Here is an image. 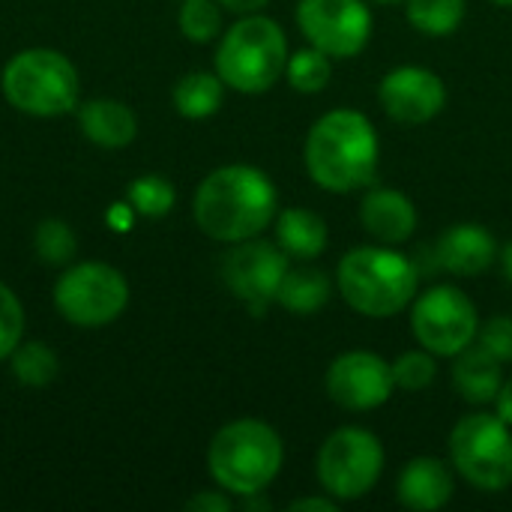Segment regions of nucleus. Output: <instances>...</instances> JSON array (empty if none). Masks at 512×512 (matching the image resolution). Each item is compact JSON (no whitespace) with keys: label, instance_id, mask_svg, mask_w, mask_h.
Returning a JSON list of instances; mask_svg holds the SVG:
<instances>
[{"label":"nucleus","instance_id":"c756f323","mask_svg":"<svg viewBox=\"0 0 512 512\" xmlns=\"http://www.w3.org/2000/svg\"><path fill=\"white\" fill-rule=\"evenodd\" d=\"M24 339V306L15 297L9 285L0 282V360H9V354Z\"/></svg>","mask_w":512,"mask_h":512},{"label":"nucleus","instance_id":"f257e3e1","mask_svg":"<svg viewBox=\"0 0 512 512\" xmlns=\"http://www.w3.org/2000/svg\"><path fill=\"white\" fill-rule=\"evenodd\" d=\"M279 213L273 180L255 165H222L210 171L192 198V216L201 234L216 243H243L261 237Z\"/></svg>","mask_w":512,"mask_h":512},{"label":"nucleus","instance_id":"a878e982","mask_svg":"<svg viewBox=\"0 0 512 512\" xmlns=\"http://www.w3.org/2000/svg\"><path fill=\"white\" fill-rule=\"evenodd\" d=\"M126 204L132 213L144 216V219H159L165 213L174 210L177 204V189L168 177L162 174H144L135 177L126 189Z\"/></svg>","mask_w":512,"mask_h":512},{"label":"nucleus","instance_id":"7c9ffc66","mask_svg":"<svg viewBox=\"0 0 512 512\" xmlns=\"http://www.w3.org/2000/svg\"><path fill=\"white\" fill-rule=\"evenodd\" d=\"M477 345L486 348L492 357H498L501 363L512 360V318L510 315H495L486 324H480L477 330Z\"/></svg>","mask_w":512,"mask_h":512},{"label":"nucleus","instance_id":"423d86ee","mask_svg":"<svg viewBox=\"0 0 512 512\" xmlns=\"http://www.w3.org/2000/svg\"><path fill=\"white\" fill-rule=\"evenodd\" d=\"M6 102L30 117H60L78 105V69L63 51L24 48L12 54L0 75Z\"/></svg>","mask_w":512,"mask_h":512},{"label":"nucleus","instance_id":"72a5a7b5","mask_svg":"<svg viewBox=\"0 0 512 512\" xmlns=\"http://www.w3.org/2000/svg\"><path fill=\"white\" fill-rule=\"evenodd\" d=\"M495 414L512 426V378H504V384H501V390H498V396H495Z\"/></svg>","mask_w":512,"mask_h":512},{"label":"nucleus","instance_id":"6ab92c4d","mask_svg":"<svg viewBox=\"0 0 512 512\" xmlns=\"http://www.w3.org/2000/svg\"><path fill=\"white\" fill-rule=\"evenodd\" d=\"M450 375H453L456 393L468 405H489V402H495V396L504 384V363L474 342L462 354L453 357Z\"/></svg>","mask_w":512,"mask_h":512},{"label":"nucleus","instance_id":"dca6fc26","mask_svg":"<svg viewBox=\"0 0 512 512\" xmlns=\"http://www.w3.org/2000/svg\"><path fill=\"white\" fill-rule=\"evenodd\" d=\"M357 216L363 231L384 246L408 243L417 231V207L399 189H369L360 198Z\"/></svg>","mask_w":512,"mask_h":512},{"label":"nucleus","instance_id":"9d476101","mask_svg":"<svg viewBox=\"0 0 512 512\" xmlns=\"http://www.w3.org/2000/svg\"><path fill=\"white\" fill-rule=\"evenodd\" d=\"M480 315L474 300L456 285H435L411 303V333L435 357H456L477 342Z\"/></svg>","mask_w":512,"mask_h":512},{"label":"nucleus","instance_id":"2eb2a0df","mask_svg":"<svg viewBox=\"0 0 512 512\" xmlns=\"http://www.w3.org/2000/svg\"><path fill=\"white\" fill-rule=\"evenodd\" d=\"M498 252V240L489 234V228L477 222H456L435 243L438 267H444L456 279H474L486 273L495 264Z\"/></svg>","mask_w":512,"mask_h":512},{"label":"nucleus","instance_id":"b1692460","mask_svg":"<svg viewBox=\"0 0 512 512\" xmlns=\"http://www.w3.org/2000/svg\"><path fill=\"white\" fill-rule=\"evenodd\" d=\"M9 366H12V378L33 390L51 384L60 372V360H57L54 348L45 342H21L9 354Z\"/></svg>","mask_w":512,"mask_h":512},{"label":"nucleus","instance_id":"5701e85b","mask_svg":"<svg viewBox=\"0 0 512 512\" xmlns=\"http://www.w3.org/2000/svg\"><path fill=\"white\" fill-rule=\"evenodd\" d=\"M468 15V0H405L408 24L423 36H453Z\"/></svg>","mask_w":512,"mask_h":512},{"label":"nucleus","instance_id":"4be33fe9","mask_svg":"<svg viewBox=\"0 0 512 512\" xmlns=\"http://www.w3.org/2000/svg\"><path fill=\"white\" fill-rule=\"evenodd\" d=\"M174 108L186 120H207L222 108L225 81L216 72H186L174 84Z\"/></svg>","mask_w":512,"mask_h":512},{"label":"nucleus","instance_id":"4468645a","mask_svg":"<svg viewBox=\"0 0 512 512\" xmlns=\"http://www.w3.org/2000/svg\"><path fill=\"white\" fill-rule=\"evenodd\" d=\"M384 114L402 126H423L447 105V84L426 66H396L378 84Z\"/></svg>","mask_w":512,"mask_h":512},{"label":"nucleus","instance_id":"bb28decb","mask_svg":"<svg viewBox=\"0 0 512 512\" xmlns=\"http://www.w3.org/2000/svg\"><path fill=\"white\" fill-rule=\"evenodd\" d=\"M33 249L42 264L66 267L78 252V240H75V231L63 219H42L33 234Z\"/></svg>","mask_w":512,"mask_h":512},{"label":"nucleus","instance_id":"1a4fd4ad","mask_svg":"<svg viewBox=\"0 0 512 512\" xmlns=\"http://www.w3.org/2000/svg\"><path fill=\"white\" fill-rule=\"evenodd\" d=\"M315 474L321 489L339 504L366 498L384 474V447L363 426H342L318 450Z\"/></svg>","mask_w":512,"mask_h":512},{"label":"nucleus","instance_id":"f03ea898","mask_svg":"<svg viewBox=\"0 0 512 512\" xmlns=\"http://www.w3.org/2000/svg\"><path fill=\"white\" fill-rule=\"evenodd\" d=\"M303 162L315 186L336 195L357 192L366 189L378 174L381 141L363 111L333 108L312 123Z\"/></svg>","mask_w":512,"mask_h":512},{"label":"nucleus","instance_id":"2f4dec72","mask_svg":"<svg viewBox=\"0 0 512 512\" xmlns=\"http://www.w3.org/2000/svg\"><path fill=\"white\" fill-rule=\"evenodd\" d=\"M234 501L225 489H204L186 501V512H231Z\"/></svg>","mask_w":512,"mask_h":512},{"label":"nucleus","instance_id":"393cba45","mask_svg":"<svg viewBox=\"0 0 512 512\" xmlns=\"http://www.w3.org/2000/svg\"><path fill=\"white\" fill-rule=\"evenodd\" d=\"M285 78L288 84L297 90V93H321L330 78H333V57L324 54L321 48L315 45H306V48H297L294 54H288V63H285Z\"/></svg>","mask_w":512,"mask_h":512},{"label":"nucleus","instance_id":"c9c22d12","mask_svg":"<svg viewBox=\"0 0 512 512\" xmlns=\"http://www.w3.org/2000/svg\"><path fill=\"white\" fill-rule=\"evenodd\" d=\"M498 258H501V270H504V279H507V282L512 285V240H507V243L501 246Z\"/></svg>","mask_w":512,"mask_h":512},{"label":"nucleus","instance_id":"20e7f679","mask_svg":"<svg viewBox=\"0 0 512 512\" xmlns=\"http://www.w3.org/2000/svg\"><path fill=\"white\" fill-rule=\"evenodd\" d=\"M285 465V444L279 432L258 420L240 417L225 423L207 447V471L231 498L267 492Z\"/></svg>","mask_w":512,"mask_h":512},{"label":"nucleus","instance_id":"f8f14e48","mask_svg":"<svg viewBox=\"0 0 512 512\" xmlns=\"http://www.w3.org/2000/svg\"><path fill=\"white\" fill-rule=\"evenodd\" d=\"M327 396L354 414L375 411L390 402L396 381H393V363H387L375 351H345L339 354L324 375Z\"/></svg>","mask_w":512,"mask_h":512},{"label":"nucleus","instance_id":"f704fd0d","mask_svg":"<svg viewBox=\"0 0 512 512\" xmlns=\"http://www.w3.org/2000/svg\"><path fill=\"white\" fill-rule=\"evenodd\" d=\"M216 3L231 15H255V12L267 9L270 0H216Z\"/></svg>","mask_w":512,"mask_h":512},{"label":"nucleus","instance_id":"7ed1b4c3","mask_svg":"<svg viewBox=\"0 0 512 512\" xmlns=\"http://www.w3.org/2000/svg\"><path fill=\"white\" fill-rule=\"evenodd\" d=\"M420 285V267L393 246H354L339 258L336 288L342 300L366 318H393L405 312Z\"/></svg>","mask_w":512,"mask_h":512},{"label":"nucleus","instance_id":"a211bd4d","mask_svg":"<svg viewBox=\"0 0 512 512\" xmlns=\"http://www.w3.org/2000/svg\"><path fill=\"white\" fill-rule=\"evenodd\" d=\"M78 129L102 150H123L138 135V117L120 99H90L78 108Z\"/></svg>","mask_w":512,"mask_h":512},{"label":"nucleus","instance_id":"0eeeda50","mask_svg":"<svg viewBox=\"0 0 512 512\" xmlns=\"http://www.w3.org/2000/svg\"><path fill=\"white\" fill-rule=\"evenodd\" d=\"M450 462L477 492H504L512 486V426L498 414L474 411L450 432Z\"/></svg>","mask_w":512,"mask_h":512},{"label":"nucleus","instance_id":"ddd939ff","mask_svg":"<svg viewBox=\"0 0 512 512\" xmlns=\"http://www.w3.org/2000/svg\"><path fill=\"white\" fill-rule=\"evenodd\" d=\"M288 267V255L279 249V243L252 237L234 243V249L225 255L222 279L237 300L249 303L252 309H264L267 303H276V291Z\"/></svg>","mask_w":512,"mask_h":512},{"label":"nucleus","instance_id":"412c9836","mask_svg":"<svg viewBox=\"0 0 512 512\" xmlns=\"http://www.w3.org/2000/svg\"><path fill=\"white\" fill-rule=\"evenodd\" d=\"M330 297H333V279L318 267H297V270L288 267L276 291V303L294 315H312L324 309Z\"/></svg>","mask_w":512,"mask_h":512},{"label":"nucleus","instance_id":"cd10ccee","mask_svg":"<svg viewBox=\"0 0 512 512\" xmlns=\"http://www.w3.org/2000/svg\"><path fill=\"white\" fill-rule=\"evenodd\" d=\"M180 12H177V24L180 33L189 42H213L222 36V6L216 0H180Z\"/></svg>","mask_w":512,"mask_h":512},{"label":"nucleus","instance_id":"e433bc0d","mask_svg":"<svg viewBox=\"0 0 512 512\" xmlns=\"http://www.w3.org/2000/svg\"><path fill=\"white\" fill-rule=\"evenodd\" d=\"M492 3H498V6H512V0H492Z\"/></svg>","mask_w":512,"mask_h":512},{"label":"nucleus","instance_id":"473e14b6","mask_svg":"<svg viewBox=\"0 0 512 512\" xmlns=\"http://www.w3.org/2000/svg\"><path fill=\"white\" fill-rule=\"evenodd\" d=\"M339 510V501L330 498L327 492L324 495H309V498H297L288 504V512H336Z\"/></svg>","mask_w":512,"mask_h":512},{"label":"nucleus","instance_id":"9b49d317","mask_svg":"<svg viewBox=\"0 0 512 512\" xmlns=\"http://www.w3.org/2000/svg\"><path fill=\"white\" fill-rule=\"evenodd\" d=\"M297 30L330 57H357L372 39V12L366 0H297Z\"/></svg>","mask_w":512,"mask_h":512},{"label":"nucleus","instance_id":"6e6552de","mask_svg":"<svg viewBox=\"0 0 512 512\" xmlns=\"http://www.w3.org/2000/svg\"><path fill=\"white\" fill-rule=\"evenodd\" d=\"M129 306L126 276L105 261L72 264L54 282V309L63 321L81 330L114 324Z\"/></svg>","mask_w":512,"mask_h":512},{"label":"nucleus","instance_id":"4c0bfd02","mask_svg":"<svg viewBox=\"0 0 512 512\" xmlns=\"http://www.w3.org/2000/svg\"><path fill=\"white\" fill-rule=\"evenodd\" d=\"M372 3H384L387 6V3H399V0H372Z\"/></svg>","mask_w":512,"mask_h":512},{"label":"nucleus","instance_id":"f3484780","mask_svg":"<svg viewBox=\"0 0 512 512\" xmlns=\"http://www.w3.org/2000/svg\"><path fill=\"white\" fill-rule=\"evenodd\" d=\"M456 492V477L438 456H417L405 462L396 480V498L405 510L432 512L450 504Z\"/></svg>","mask_w":512,"mask_h":512},{"label":"nucleus","instance_id":"39448f33","mask_svg":"<svg viewBox=\"0 0 512 512\" xmlns=\"http://www.w3.org/2000/svg\"><path fill=\"white\" fill-rule=\"evenodd\" d=\"M288 36L285 30L255 12V15H240L216 45V75L225 81V87L258 96L276 87V81L285 75L288 63Z\"/></svg>","mask_w":512,"mask_h":512},{"label":"nucleus","instance_id":"aec40b11","mask_svg":"<svg viewBox=\"0 0 512 512\" xmlns=\"http://www.w3.org/2000/svg\"><path fill=\"white\" fill-rule=\"evenodd\" d=\"M273 231H276L279 249L297 261H315L318 255H324V249L330 243L324 216H318L315 210H306V207H288V210L276 213Z\"/></svg>","mask_w":512,"mask_h":512},{"label":"nucleus","instance_id":"c85d7f7f","mask_svg":"<svg viewBox=\"0 0 512 512\" xmlns=\"http://www.w3.org/2000/svg\"><path fill=\"white\" fill-rule=\"evenodd\" d=\"M438 378V357L426 348H414L396 357L393 363V381L405 393H423Z\"/></svg>","mask_w":512,"mask_h":512}]
</instances>
